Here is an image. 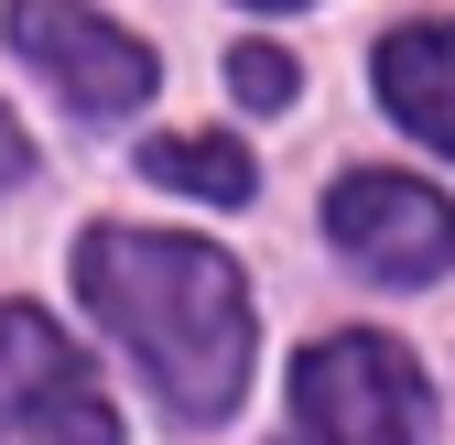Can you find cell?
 Returning a JSON list of instances; mask_svg holds the SVG:
<instances>
[{"mask_svg": "<svg viewBox=\"0 0 455 445\" xmlns=\"http://www.w3.org/2000/svg\"><path fill=\"white\" fill-rule=\"evenodd\" d=\"M76 294L141 359L152 402L174 424L239 413V392H250V283H239L228 250L174 239V229H87L76 239Z\"/></svg>", "mask_w": 455, "mask_h": 445, "instance_id": "obj_1", "label": "cell"}, {"mask_svg": "<svg viewBox=\"0 0 455 445\" xmlns=\"http://www.w3.org/2000/svg\"><path fill=\"white\" fill-rule=\"evenodd\" d=\"M141 174H152V185H185V196H206V206H239V196L260 185V163L228 142V131H163V142H141Z\"/></svg>", "mask_w": 455, "mask_h": 445, "instance_id": "obj_7", "label": "cell"}, {"mask_svg": "<svg viewBox=\"0 0 455 445\" xmlns=\"http://www.w3.org/2000/svg\"><path fill=\"white\" fill-rule=\"evenodd\" d=\"M12 44L66 87V109H87V120H131L152 98V77H163L152 44L120 33L108 12H87V0H12Z\"/></svg>", "mask_w": 455, "mask_h": 445, "instance_id": "obj_4", "label": "cell"}, {"mask_svg": "<svg viewBox=\"0 0 455 445\" xmlns=\"http://www.w3.org/2000/svg\"><path fill=\"white\" fill-rule=\"evenodd\" d=\"M379 98L412 142L455 152V22H402L379 44Z\"/></svg>", "mask_w": 455, "mask_h": 445, "instance_id": "obj_6", "label": "cell"}, {"mask_svg": "<svg viewBox=\"0 0 455 445\" xmlns=\"http://www.w3.org/2000/svg\"><path fill=\"white\" fill-rule=\"evenodd\" d=\"M228 87H239L250 109H282V98H293V54H282V44H239V54H228Z\"/></svg>", "mask_w": 455, "mask_h": 445, "instance_id": "obj_8", "label": "cell"}, {"mask_svg": "<svg viewBox=\"0 0 455 445\" xmlns=\"http://www.w3.org/2000/svg\"><path fill=\"white\" fill-rule=\"evenodd\" d=\"M0 445H120L87 348L44 304H0Z\"/></svg>", "mask_w": 455, "mask_h": 445, "instance_id": "obj_3", "label": "cell"}, {"mask_svg": "<svg viewBox=\"0 0 455 445\" xmlns=\"http://www.w3.org/2000/svg\"><path fill=\"white\" fill-rule=\"evenodd\" d=\"M22 174H33V131H22V120H12V109H0V196H12V185H22Z\"/></svg>", "mask_w": 455, "mask_h": 445, "instance_id": "obj_9", "label": "cell"}, {"mask_svg": "<svg viewBox=\"0 0 455 445\" xmlns=\"http://www.w3.org/2000/svg\"><path fill=\"white\" fill-rule=\"evenodd\" d=\"M434 392L402 337L379 326H336L293 359V445H423Z\"/></svg>", "mask_w": 455, "mask_h": 445, "instance_id": "obj_2", "label": "cell"}, {"mask_svg": "<svg viewBox=\"0 0 455 445\" xmlns=\"http://www.w3.org/2000/svg\"><path fill=\"white\" fill-rule=\"evenodd\" d=\"M260 12H282V0H260Z\"/></svg>", "mask_w": 455, "mask_h": 445, "instance_id": "obj_10", "label": "cell"}, {"mask_svg": "<svg viewBox=\"0 0 455 445\" xmlns=\"http://www.w3.org/2000/svg\"><path fill=\"white\" fill-rule=\"evenodd\" d=\"M325 239L369 283H434V271H455V206L434 185H412V174H336Z\"/></svg>", "mask_w": 455, "mask_h": 445, "instance_id": "obj_5", "label": "cell"}]
</instances>
